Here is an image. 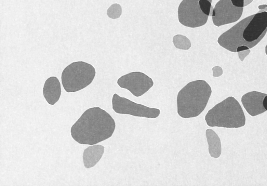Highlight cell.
Instances as JSON below:
<instances>
[{
	"instance_id": "obj_5",
	"label": "cell",
	"mask_w": 267,
	"mask_h": 186,
	"mask_svg": "<svg viewBox=\"0 0 267 186\" xmlns=\"http://www.w3.org/2000/svg\"><path fill=\"white\" fill-rule=\"evenodd\" d=\"M254 16L255 15H253L245 18L222 34L218 39L219 45L234 53L237 52L236 49L239 46H246L251 49L257 45L265 35L267 29L255 42L248 43L243 38V32L246 27Z\"/></svg>"
},
{
	"instance_id": "obj_8",
	"label": "cell",
	"mask_w": 267,
	"mask_h": 186,
	"mask_svg": "<svg viewBox=\"0 0 267 186\" xmlns=\"http://www.w3.org/2000/svg\"><path fill=\"white\" fill-rule=\"evenodd\" d=\"M117 83L137 97L144 95L154 85L153 79L141 72H132L123 75L118 78Z\"/></svg>"
},
{
	"instance_id": "obj_23",
	"label": "cell",
	"mask_w": 267,
	"mask_h": 186,
	"mask_svg": "<svg viewBox=\"0 0 267 186\" xmlns=\"http://www.w3.org/2000/svg\"><path fill=\"white\" fill-rule=\"evenodd\" d=\"M253 1V0H244V7L248 6L252 3Z\"/></svg>"
},
{
	"instance_id": "obj_19",
	"label": "cell",
	"mask_w": 267,
	"mask_h": 186,
	"mask_svg": "<svg viewBox=\"0 0 267 186\" xmlns=\"http://www.w3.org/2000/svg\"><path fill=\"white\" fill-rule=\"evenodd\" d=\"M250 52L251 51L250 49L237 52L238 56L240 60H241L242 62H243L245 58L249 55Z\"/></svg>"
},
{
	"instance_id": "obj_6",
	"label": "cell",
	"mask_w": 267,
	"mask_h": 186,
	"mask_svg": "<svg viewBox=\"0 0 267 186\" xmlns=\"http://www.w3.org/2000/svg\"><path fill=\"white\" fill-rule=\"evenodd\" d=\"M199 0H183L178 11L179 22L185 27L194 29L205 25L209 17L203 12ZM212 3V0H210Z\"/></svg>"
},
{
	"instance_id": "obj_1",
	"label": "cell",
	"mask_w": 267,
	"mask_h": 186,
	"mask_svg": "<svg viewBox=\"0 0 267 186\" xmlns=\"http://www.w3.org/2000/svg\"><path fill=\"white\" fill-rule=\"evenodd\" d=\"M114 119L98 107L87 110L71 129V136L79 144L95 145L112 137L115 129Z\"/></svg>"
},
{
	"instance_id": "obj_15",
	"label": "cell",
	"mask_w": 267,
	"mask_h": 186,
	"mask_svg": "<svg viewBox=\"0 0 267 186\" xmlns=\"http://www.w3.org/2000/svg\"><path fill=\"white\" fill-rule=\"evenodd\" d=\"M172 41L175 47L180 50H188L192 47L190 40L185 36L181 34L173 37Z\"/></svg>"
},
{
	"instance_id": "obj_10",
	"label": "cell",
	"mask_w": 267,
	"mask_h": 186,
	"mask_svg": "<svg viewBox=\"0 0 267 186\" xmlns=\"http://www.w3.org/2000/svg\"><path fill=\"white\" fill-rule=\"evenodd\" d=\"M266 29L267 12L257 13L246 27L243 38L248 43L255 42Z\"/></svg>"
},
{
	"instance_id": "obj_3",
	"label": "cell",
	"mask_w": 267,
	"mask_h": 186,
	"mask_svg": "<svg viewBox=\"0 0 267 186\" xmlns=\"http://www.w3.org/2000/svg\"><path fill=\"white\" fill-rule=\"evenodd\" d=\"M205 121L211 127L238 128L245 125L246 117L238 101L229 97L208 112Z\"/></svg>"
},
{
	"instance_id": "obj_14",
	"label": "cell",
	"mask_w": 267,
	"mask_h": 186,
	"mask_svg": "<svg viewBox=\"0 0 267 186\" xmlns=\"http://www.w3.org/2000/svg\"><path fill=\"white\" fill-rule=\"evenodd\" d=\"M210 155L213 158H219L222 153V145L220 138L217 133L212 129H208L206 131Z\"/></svg>"
},
{
	"instance_id": "obj_12",
	"label": "cell",
	"mask_w": 267,
	"mask_h": 186,
	"mask_svg": "<svg viewBox=\"0 0 267 186\" xmlns=\"http://www.w3.org/2000/svg\"><path fill=\"white\" fill-rule=\"evenodd\" d=\"M61 92V84L57 77L52 76L46 80L43 94L48 104L55 105L59 100Z\"/></svg>"
},
{
	"instance_id": "obj_22",
	"label": "cell",
	"mask_w": 267,
	"mask_h": 186,
	"mask_svg": "<svg viewBox=\"0 0 267 186\" xmlns=\"http://www.w3.org/2000/svg\"><path fill=\"white\" fill-rule=\"evenodd\" d=\"M263 105L264 108L267 111V95L265 96L263 100Z\"/></svg>"
},
{
	"instance_id": "obj_25",
	"label": "cell",
	"mask_w": 267,
	"mask_h": 186,
	"mask_svg": "<svg viewBox=\"0 0 267 186\" xmlns=\"http://www.w3.org/2000/svg\"><path fill=\"white\" fill-rule=\"evenodd\" d=\"M265 54H266V56H267V45H266V47H265Z\"/></svg>"
},
{
	"instance_id": "obj_2",
	"label": "cell",
	"mask_w": 267,
	"mask_h": 186,
	"mask_svg": "<svg viewBox=\"0 0 267 186\" xmlns=\"http://www.w3.org/2000/svg\"><path fill=\"white\" fill-rule=\"evenodd\" d=\"M211 94V87L204 80H196L187 84L178 94L179 115L183 118L198 116L206 109Z\"/></svg>"
},
{
	"instance_id": "obj_11",
	"label": "cell",
	"mask_w": 267,
	"mask_h": 186,
	"mask_svg": "<svg viewBox=\"0 0 267 186\" xmlns=\"http://www.w3.org/2000/svg\"><path fill=\"white\" fill-rule=\"evenodd\" d=\"M267 95L258 91H251L242 97L241 101L247 112L251 116L255 117L264 113L263 100Z\"/></svg>"
},
{
	"instance_id": "obj_9",
	"label": "cell",
	"mask_w": 267,
	"mask_h": 186,
	"mask_svg": "<svg viewBox=\"0 0 267 186\" xmlns=\"http://www.w3.org/2000/svg\"><path fill=\"white\" fill-rule=\"evenodd\" d=\"M243 10L244 8L234 6L231 0H220L213 11V23L220 27L235 23L241 19Z\"/></svg>"
},
{
	"instance_id": "obj_7",
	"label": "cell",
	"mask_w": 267,
	"mask_h": 186,
	"mask_svg": "<svg viewBox=\"0 0 267 186\" xmlns=\"http://www.w3.org/2000/svg\"><path fill=\"white\" fill-rule=\"evenodd\" d=\"M112 103L113 110L117 114L154 119L161 113L159 109L137 103L116 94L113 96Z\"/></svg>"
},
{
	"instance_id": "obj_16",
	"label": "cell",
	"mask_w": 267,
	"mask_h": 186,
	"mask_svg": "<svg viewBox=\"0 0 267 186\" xmlns=\"http://www.w3.org/2000/svg\"><path fill=\"white\" fill-rule=\"evenodd\" d=\"M122 13V9L121 5L117 4L111 5L106 12L108 17L113 20H116L121 17Z\"/></svg>"
},
{
	"instance_id": "obj_24",
	"label": "cell",
	"mask_w": 267,
	"mask_h": 186,
	"mask_svg": "<svg viewBox=\"0 0 267 186\" xmlns=\"http://www.w3.org/2000/svg\"><path fill=\"white\" fill-rule=\"evenodd\" d=\"M258 8L260 10H263L267 8V5H260L258 6Z\"/></svg>"
},
{
	"instance_id": "obj_17",
	"label": "cell",
	"mask_w": 267,
	"mask_h": 186,
	"mask_svg": "<svg viewBox=\"0 0 267 186\" xmlns=\"http://www.w3.org/2000/svg\"><path fill=\"white\" fill-rule=\"evenodd\" d=\"M199 4L200 8L204 14L208 17L210 16L211 4L210 0H199Z\"/></svg>"
},
{
	"instance_id": "obj_4",
	"label": "cell",
	"mask_w": 267,
	"mask_h": 186,
	"mask_svg": "<svg viewBox=\"0 0 267 186\" xmlns=\"http://www.w3.org/2000/svg\"><path fill=\"white\" fill-rule=\"evenodd\" d=\"M96 70L86 62H73L63 70L61 80L64 90L68 93L81 90L90 85L96 76Z\"/></svg>"
},
{
	"instance_id": "obj_20",
	"label": "cell",
	"mask_w": 267,
	"mask_h": 186,
	"mask_svg": "<svg viewBox=\"0 0 267 186\" xmlns=\"http://www.w3.org/2000/svg\"><path fill=\"white\" fill-rule=\"evenodd\" d=\"M232 5L237 8L244 7V0H231Z\"/></svg>"
},
{
	"instance_id": "obj_21",
	"label": "cell",
	"mask_w": 267,
	"mask_h": 186,
	"mask_svg": "<svg viewBox=\"0 0 267 186\" xmlns=\"http://www.w3.org/2000/svg\"><path fill=\"white\" fill-rule=\"evenodd\" d=\"M248 49H250L247 46H239V47H237V48L236 49V52H241V51L247 50H248Z\"/></svg>"
},
{
	"instance_id": "obj_18",
	"label": "cell",
	"mask_w": 267,
	"mask_h": 186,
	"mask_svg": "<svg viewBox=\"0 0 267 186\" xmlns=\"http://www.w3.org/2000/svg\"><path fill=\"white\" fill-rule=\"evenodd\" d=\"M213 77H219L222 75L223 72V69L220 66H215L212 68Z\"/></svg>"
},
{
	"instance_id": "obj_13",
	"label": "cell",
	"mask_w": 267,
	"mask_h": 186,
	"mask_svg": "<svg viewBox=\"0 0 267 186\" xmlns=\"http://www.w3.org/2000/svg\"><path fill=\"white\" fill-rule=\"evenodd\" d=\"M104 152V147L100 144L92 145L86 148L83 155L85 167L86 168L94 167L100 160Z\"/></svg>"
}]
</instances>
